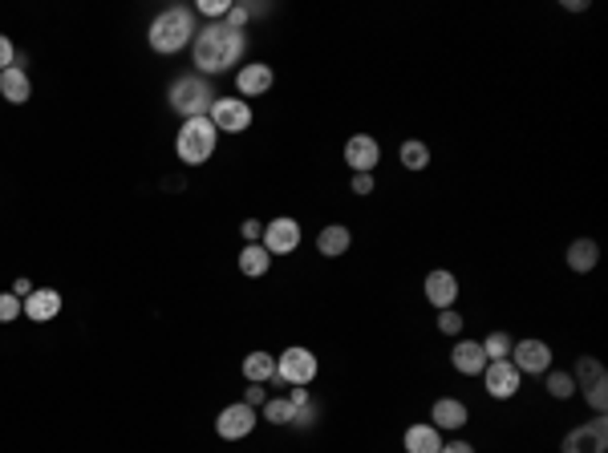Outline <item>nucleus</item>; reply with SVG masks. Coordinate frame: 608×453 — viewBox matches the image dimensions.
Here are the masks:
<instances>
[{"label": "nucleus", "mask_w": 608, "mask_h": 453, "mask_svg": "<svg viewBox=\"0 0 608 453\" xmlns=\"http://www.w3.org/2000/svg\"><path fill=\"white\" fill-rule=\"evenodd\" d=\"M243 49H248V33L231 28L228 21L199 25V33H195V41H191L199 78H208V73H228V65H240Z\"/></svg>", "instance_id": "nucleus-1"}, {"label": "nucleus", "mask_w": 608, "mask_h": 453, "mask_svg": "<svg viewBox=\"0 0 608 453\" xmlns=\"http://www.w3.org/2000/svg\"><path fill=\"white\" fill-rule=\"evenodd\" d=\"M195 33H199V25H195V8L175 5V8H163V13H158L155 21H151V33H146V41H151L155 53L175 57V53L191 49Z\"/></svg>", "instance_id": "nucleus-2"}, {"label": "nucleus", "mask_w": 608, "mask_h": 453, "mask_svg": "<svg viewBox=\"0 0 608 453\" xmlns=\"http://www.w3.org/2000/svg\"><path fill=\"white\" fill-rule=\"evenodd\" d=\"M215 142H219V130L211 126V118H187L175 138V154L183 166H203L215 154Z\"/></svg>", "instance_id": "nucleus-3"}, {"label": "nucleus", "mask_w": 608, "mask_h": 453, "mask_svg": "<svg viewBox=\"0 0 608 453\" xmlns=\"http://www.w3.org/2000/svg\"><path fill=\"white\" fill-rule=\"evenodd\" d=\"M166 98H171V110L183 113V121H187V118H208V110L215 101V90H211L208 78H199V73H183V78H175Z\"/></svg>", "instance_id": "nucleus-4"}, {"label": "nucleus", "mask_w": 608, "mask_h": 453, "mask_svg": "<svg viewBox=\"0 0 608 453\" xmlns=\"http://www.w3.org/2000/svg\"><path fill=\"white\" fill-rule=\"evenodd\" d=\"M316 373H321V361H316L313 348L288 344L284 353L276 356V376H272V385H280V389H293V385H313Z\"/></svg>", "instance_id": "nucleus-5"}, {"label": "nucleus", "mask_w": 608, "mask_h": 453, "mask_svg": "<svg viewBox=\"0 0 608 453\" xmlns=\"http://www.w3.org/2000/svg\"><path fill=\"white\" fill-rule=\"evenodd\" d=\"M560 453H608V421H604V413H596L592 421L576 425V429L564 437Z\"/></svg>", "instance_id": "nucleus-6"}, {"label": "nucleus", "mask_w": 608, "mask_h": 453, "mask_svg": "<svg viewBox=\"0 0 608 453\" xmlns=\"http://www.w3.org/2000/svg\"><path fill=\"white\" fill-rule=\"evenodd\" d=\"M208 118L219 134H243V130L251 126V106L243 98H215Z\"/></svg>", "instance_id": "nucleus-7"}, {"label": "nucleus", "mask_w": 608, "mask_h": 453, "mask_svg": "<svg viewBox=\"0 0 608 453\" xmlns=\"http://www.w3.org/2000/svg\"><path fill=\"white\" fill-rule=\"evenodd\" d=\"M507 361L519 368V376H544L551 368V348L544 344V340L528 336V340H516V344H511Z\"/></svg>", "instance_id": "nucleus-8"}, {"label": "nucleus", "mask_w": 608, "mask_h": 453, "mask_svg": "<svg viewBox=\"0 0 608 453\" xmlns=\"http://www.w3.org/2000/svg\"><path fill=\"white\" fill-rule=\"evenodd\" d=\"M260 425V413L251 409V405H228V409H219V417H215V433H219L223 441H243L251 429Z\"/></svg>", "instance_id": "nucleus-9"}, {"label": "nucleus", "mask_w": 608, "mask_h": 453, "mask_svg": "<svg viewBox=\"0 0 608 453\" xmlns=\"http://www.w3.org/2000/svg\"><path fill=\"white\" fill-rule=\"evenodd\" d=\"M483 385H486V396H495V401H511V396L523 389V376L511 361H491L483 368Z\"/></svg>", "instance_id": "nucleus-10"}, {"label": "nucleus", "mask_w": 608, "mask_h": 453, "mask_svg": "<svg viewBox=\"0 0 608 453\" xmlns=\"http://www.w3.org/2000/svg\"><path fill=\"white\" fill-rule=\"evenodd\" d=\"M264 251L272 255H293L296 248H301V223L296 219H288V215H280V219H272V223H264Z\"/></svg>", "instance_id": "nucleus-11"}, {"label": "nucleus", "mask_w": 608, "mask_h": 453, "mask_svg": "<svg viewBox=\"0 0 608 453\" xmlns=\"http://www.w3.org/2000/svg\"><path fill=\"white\" fill-rule=\"evenodd\" d=\"M458 276L454 271H446V268H434V271H426V279H422V296L434 304L438 311L443 308H454L458 304Z\"/></svg>", "instance_id": "nucleus-12"}, {"label": "nucleus", "mask_w": 608, "mask_h": 453, "mask_svg": "<svg viewBox=\"0 0 608 453\" xmlns=\"http://www.w3.org/2000/svg\"><path fill=\"white\" fill-rule=\"evenodd\" d=\"M272 81H276V69L268 61H248V65H240V73H236V90L243 101L264 98V93L272 90Z\"/></svg>", "instance_id": "nucleus-13"}, {"label": "nucleus", "mask_w": 608, "mask_h": 453, "mask_svg": "<svg viewBox=\"0 0 608 453\" xmlns=\"http://www.w3.org/2000/svg\"><path fill=\"white\" fill-rule=\"evenodd\" d=\"M466 421H471V409H466V401H458V396H438V401L430 405V425H434L438 433H458V429H466Z\"/></svg>", "instance_id": "nucleus-14"}, {"label": "nucleus", "mask_w": 608, "mask_h": 453, "mask_svg": "<svg viewBox=\"0 0 608 453\" xmlns=\"http://www.w3.org/2000/svg\"><path fill=\"white\" fill-rule=\"evenodd\" d=\"M345 163H349L353 174H373V166L381 163V146L373 134H353L345 142Z\"/></svg>", "instance_id": "nucleus-15"}, {"label": "nucleus", "mask_w": 608, "mask_h": 453, "mask_svg": "<svg viewBox=\"0 0 608 453\" xmlns=\"http://www.w3.org/2000/svg\"><path fill=\"white\" fill-rule=\"evenodd\" d=\"M65 308L61 291L58 288H33L29 296H25V316L33 320V324H49V320H58Z\"/></svg>", "instance_id": "nucleus-16"}, {"label": "nucleus", "mask_w": 608, "mask_h": 453, "mask_svg": "<svg viewBox=\"0 0 608 453\" xmlns=\"http://www.w3.org/2000/svg\"><path fill=\"white\" fill-rule=\"evenodd\" d=\"M451 364H454L458 376H483V368L491 364V361H486V353H483L479 340H454Z\"/></svg>", "instance_id": "nucleus-17"}, {"label": "nucleus", "mask_w": 608, "mask_h": 453, "mask_svg": "<svg viewBox=\"0 0 608 453\" xmlns=\"http://www.w3.org/2000/svg\"><path fill=\"white\" fill-rule=\"evenodd\" d=\"M401 446H406V453H438L443 449V433H438L430 421H414L406 433H401Z\"/></svg>", "instance_id": "nucleus-18"}, {"label": "nucleus", "mask_w": 608, "mask_h": 453, "mask_svg": "<svg viewBox=\"0 0 608 453\" xmlns=\"http://www.w3.org/2000/svg\"><path fill=\"white\" fill-rule=\"evenodd\" d=\"M349 248H353V235H349L345 223H329V226H321V235H316V251H321L325 259H341Z\"/></svg>", "instance_id": "nucleus-19"}, {"label": "nucleus", "mask_w": 608, "mask_h": 453, "mask_svg": "<svg viewBox=\"0 0 608 453\" xmlns=\"http://www.w3.org/2000/svg\"><path fill=\"white\" fill-rule=\"evenodd\" d=\"M0 98L8 101V106H25V101L33 98V81H29V73L25 69H5L0 73Z\"/></svg>", "instance_id": "nucleus-20"}, {"label": "nucleus", "mask_w": 608, "mask_h": 453, "mask_svg": "<svg viewBox=\"0 0 608 453\" xmlns=\"http://www.w3.org/2000/svg\"><path fill=\"white\" fill-rule=\"evenodd\" d=\"M564 259L576 276H588V271L601 263V248H596V239H572V248H568Z\"/></svg>", "instance_id": "nucleus-21"}, {"label": "nucleus", "mask_w": 608, "mask_h": 453, "mask_svg": "<svg viewBox=\"0 0 608 453\" xmlns=\"http://www.w3.org/2000/svg\"><path fill=\"white\" fill-rule=\"evenodd\" d=\"M243 376H248V385H268L276 376V356L264 353V348L248 353L243 356Z\"/></svg>", "instance_id": "nucleus-22"}, {"label": "nucleus", "mask_w": 608, "mask_h": 453, "mask_svg": "<svg viewBox=\"0 0 608 453\" xmlns=\"http://www.w3.org/2000/svg\"><path fill=\"white\" fill-rule=\"evenodd\" d=\"M268 268H272V255L264 251V243H248V248L240 251V271H243L248 279L268 276Z\"/></svg>", "instance_id": "nucleus-23"}, {"label": "nucleus", "mask_w": 608, "mask_h": 453, "mask_svg": "<svg viewBox=\"0 0 608 453\" xmlns=\"http://www.w3.org/2000/svg\"><path fill=\"white\" fill-rule=\"evenodd\" d=\"M572 381H576V393H584V389H592V385L608 381V373H604V364L596 361V356H580L576 368H572Z\"/></svg>", "instance_id": "nucleus-24"}, {"label": "nucleus", "mask_w": 608, "mask_h": 453, "mask_svg": "<svg viewBox=\"0 0 608 453\" xmlns=\"http://www.w3.org/2000/svg\"><path fill=\"white\" fill-rule=\"evenodd\" d=\"M544 389L551 393V401H572V396H576V381H572V373H564V368H548V373H544Z\"/></svg>", "instance_id": "nucleus-25"}, {"label": "nucleus", "mask_w": 608, "mask_h": 453, "mask_svg": "<svg viewBox=\"0 0 608 453\" xmlns=\"http://www.w3.org/2000/svg\"><path fill=\"white\" fill-rule=\"evenodd\" d=\"M398 163L406 166V170H426L430 166V146L426 142H418V138H410V142H401V150H398Z\"/></svg>", "instance_id": "nucleus-26"}, {"label": "nucleus", "mask_w": 608, "mask_h": 453, "mask_svg": "<svg viewBox=\"0 0 608 453\" xmlns=\"http://www.w3.org/2000/svg\"><path fill=\"white\" fill-rule=\"evenodd\" d=\"M260 409H264V421L268 425H293V409H296V405L288 401V396H268Z\"/></svg>", "instance_id": "nucleus-27"}, {"label": "nucleus", "mask_w": 608, "mask_h": 453, "mask_svg": "<svg viewBox=\"0 0 608 453\" xmlns=\"http://www.w3.org/2000/svg\"><path fill=\"white\" fill-rule=\"evenodd\" d=\"M479 344H483L486 361H507V356H511V344H516V340H511V332H491L486 340H479Z\"/></svg>", "instance_id": "nucleus-28"}, {"label": "nucleus", "mask_w": 608, "mask_h": 453, "mask_svg": "<svg viewBox=\"0 0 608 453\" xmlns=\"http://www.w3.org/2000/svg\"><path fill=\"white\" fill-rule=\"evenodd\" d=\"M231 5H236V0H195V13L208 16V25H211V21H223V16L231 13Z\"/></svg>", "instance_id": "nucleus-29"}, {"label": "nucleus", "mask_w": 608, "mask_h": 453, "mask_svg": "<svg viewBox=\"0 0 608 453\" xmlns=\"http://www.w3.org/2000/svg\"><path fill=\"white\" fill-rule=\"evenodd\" d=\"M21 316H25V300L13 296V291H0V324H13Z\"/></svg>", "instance_id": "nucleus-30"}, {"label": "nucleus", "mask_w": 608, "mask_h": 453, "mask_svg": "<svg viewBox=\"0 0 608 453\" xmlns=\"http://www.w3.org/2000/svg\"><path fill=\"white\" fill-rule=\"evenodd\" d=\"M316 417H321V405H316L313 396H308V401H301V405L293 409V425H296V429H313Z\"/></svg>", "instance_id": "nucleus-31"}, {"label": "nucleus", "mask_w": 608, "mask_h": 453, "mask_svg": "<svg viewBox=\"0 0 608 453\" xmlns=\"http://www.w3.org/2000/svg\"><path fill=\"white\" fill-rule=\"evenodd\" d=\"M463 316H458V308H443V311H438V332H443V336H458V332H463Z\"/></svg>", "instance_id": "nucleus-32"}, {"label": "nucleus", "mask_w": 608, "mask_h": 453, "mask_svg": "<svg viewBox=\"0 0 608 453\" xmlns=\"http://www.w3.org/2000/svg\"><path fill=\"white\" fill-rule=\"evenodd\" d=\"M584 401L592 405V413H604V405H608V381L592 385V389H584Z\"/></svg>", "instance_id": "nucleus-33"}, {"label": "nucleus", "mask_w": 608, "mask_h": 453, "mask_svg": "<svg viewBox=\"0 0 608 453\" xmlns=\"http://www.w3.org/2000/svg\"><path fill=\"white\" fill-rule=\"evenodd\" d=\"M13 61H16V45L8 41L5 33H0V73H5V69H13Z\"/></svg>", "instance_id": "nucleus-34"}, {"label": "nucleus", "mask_w": 608, "mask_h": 453, "mask_svg": "<svg viewBox=\"0 0 608 453\" xmlns=\"http://www.w3.org/2000/svg\"><path fill=\"white\" fill-rule=\"evenodd\" d=\"M240 231H243V239H248V243H260V239H264V223H260V219H243Z\"/></svg>", "instance_id": "nucleus-35"}, {"label": "nucleus", "mask_w": 608, "mask_h": 453, "mask_svg": "<svg viewBox=\"0 0 608 453\" xmlns=\"http://www.w3.org/2000/svg\"><path fill=\"white\" fill-rule=\"evenodd\" d=\"M223 21H228L231 28H240V33H243V28H248V21H251V16H248V8H243V5H231V13L223 16Z\"/></svg>", "instance_id": "nucleus-36"}, {"label": "nucleus", "mask_w": 608, "mask_h": 453, "mask_svg": "<svg viewBox=\"0 0 608 453\" xmlns=\"http://www.w3.org/2000/svg\"><path fill=\"white\" fill-rule=\"evenodd\" d=\"M268 401V393H264V385H248L243 389V405H251V409H260V405Z\"/></svg>", "instance_id": "nucleus-37"}, {"label": "nucleus", "mask_w": 608, "mask_h": 453, "mask_svg": "<svg viewBox=\"0 0 608 453\" xmlns=\"http://www.w3.org/2000/svg\"><path fill=\"white\" fill-rule=\"evenodd\" d=\"M353 195H357V198L373 195V174H353Z\"/></svg>", "instance_id": "nucleus-38"}, {"label": "nucleus", "mask_w": 608, "mask_h": 453, "mask_svg": "<svg viewBox=\"0 0 608 453\" xmlns=\"http://www.w3.org/2000/svg\"><path fill=\"white\" fill-rule=\"evenodd\" d=\"M438 453H475L471 441H463V437H451V441H443V449Z\"/></svg>", "instance_id": "nucleus-39"}, {"label": "nucleus", "mask_w": 608, "mask_h": 453, "mask_svg": "<svg viewBox=\"0 0 608 453\" xmlns=\"http://www.w3.org/2000/svg\"><path fill=\"white\" fill-rule=\"evenodd\" d=\"M29 291H33V283H29V279H25V276H21V279H16V283H13V296H21V300H25V296H29Z\"/></svg>", "instance_id": "nucleus-40"}, {"label": "nucleus", "mask_w": 608, "mask_h": 453, "mask_svg": "<svg viewBox=\"0 0 608 453\" xmlns=\"http://www.w3.org/2000/svg\"><path fill=\"white\" fill-rule=\"evenodd\" d=\"M564 8H568V13H584L588 0H564Z\"/></svg>", "instance_id": "nucleus-41"}]
</instances>
